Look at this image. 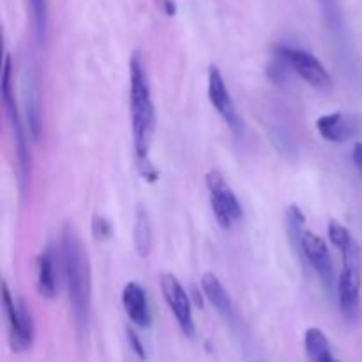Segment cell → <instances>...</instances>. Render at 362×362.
<instances>
[{"label":"cell","mask_w":362,"mask_h":362,"mask_svg":"<svg viewBox=\"0 0 362 362\" xmlns=\"http://www.w3.org/2000/svg\"><path fill=\"white\" fill-rule=\"evenodd\" d=\"M62 265L74 320L80 327H87L90 315V269L87 251L71 225H66L62 232Z\"/></svg>","instance_id":"1"},{"label":"cell","mask_w":362,"mask_h":362,"mask_svg":"<svg viewBox=\"0 0 362 362\" xmlns=\"http://www.w3.org/2000/svg\"><path fill=\"white\" fill-rule=\"evenodd\" d=\"M131 78V120H133V141L138 163L148 161V148L156 126V112L151 98L147 69L140 53H133L129 62Z\"/></svg>","instance_id":"2"},{"label":"cell","mask_w":362,"mask_h":362,"mask_svg":"<svg viewBox=\"0 0 362 362\" xmlns=\"http://www.w3.org/2000/svg\"><path fill=\"white\" fill-rule=\"evenodd\" d=\"M2 304L9 329L11 349L14 352H25L34 341V318L30 308L23 299L14 300L6 283H2Z\"/></svg>","instance_id":"3"},{"label":"cell","mask_w":362,"mask_h":362,"mask_svg":"<svg viewBox=\"0 0 362 362\" xmlns=\"http://www.w3.org/2000/svg\"><path fill=\"white\" fill-rule=\"evenodd\" d=\"M343 271L339 274V306L349 320H356L361 310V250L352 246L343 251Z\"/></svg>","instance_id":"4"},{"label":"cell","mask_w":362,"mask_h":362,"mask_svg":"<svg viewBox=\"0 0 362 362\" xmlns=\"http://www.w3.org/2000/svg\"><path fill=\"white\" fill-rule=\"evenodd\" d=\"M276 57L281 59L288 69L299 74L311 87L318 88V90H329L332 87L331 74L313 53L300 48H292V46H279L276 49Z\"/></svg>","instance_id":"5"},{"label":"cell","mask_w":362,"mask_h":362,"mask_svg":"<svg viewBox=\"0 0 362 362\" xmlns=\"http://www.w3.org/2000/svg\"><path fill=\"white\" fill-rule=\"evenodd\" d=\"M2 99L4 106H6L7 117L11 120V127H13L14 140H16V152H18V165H20L21 180L23 186L27 184L28 177H30V154H28L27 140H25L23 129H21L20 115H18L16 101H14L13 92V59L9 53H6V60H4V74H2Z\"/></svg>","instance_id":"6"},{"label":"cell","mask_w":362,"mask_h":362,"mask_svg":"<svg viewBox=\"0 0 362 362\" xmlns=\"http://www.w3.org/2000/svg\"><path fill=\"white\" fill-rule=\"evenodd\" d=\"M205 184L211 193V205L218 223L221 228H232L237 221L243 219V207L226 182L225 175L218 170H212L205 175Z\"/></svg>","instance_id":"7"},{"label":"cell","mask_w":362,"mask_h":362,"mask_svg":"<svg viewBox=\"0 0 362 362\" xmlns=\"http://www.w3.org/2000/svg\"><path fill=\"white\" fill-rule=\"evenodd\" d=\"M159 285H161V293L165 297V303L172 310L180 331L189 338H194V322H193V310H191L189 296L186 293L184 286L173 276L172 272H163L159 276Z\"/></svg>","instance_id":"8"},{"label":"cell","mask_w":362,"mask_h":362,"mask_svg":"<svg viewBox=\"0 0 362 362\" xmlns=\"http://www.w3.org/2000/svg\"><path fill=\"white\" fill-rule=\"evenodd\" d=\"M300 251L306 257L308 264L318 274L320 281L327 288H332V285H334V267H332V258L325 240L317 233L304 232L303 239H300Z\"/></svg>","instance_id":"9"},{"label":"cell","mask_w":362,"mask_h":362,"mask_svg":"<svg viewBox=\"0 0 362 362\" xmlns=\"http://www.w3.org/2000/svg\"><path fill=\"white\" fill-rule=\"evenodd\" d=\"M207 94L209 101L212 103L216 112L223 117V120H225L232 129H239L240 120L235 112V105H233L232 95H230L228 87H226L225 83V78H223L221 71H219V67L216 66V64H212V66L209 67Z\"/></svg>","instance_id":"10"},{"label":"cell","mask_w":362,"mask_h":362,"mask_svg":"<svg viewBox=\"0 0 362 362\" xmlns=\"http://www.w3.org/2000/svg\"><path fill=\"white\" fill-rule=\"evenodd\" d=\"M122 306L129 320L138 327H148L152 322L147 292L138 283L129 281L122 290Z\"/></svg>","instance_id":"11"},{"label":"cell","mask_w":362,"mask_h":362,"mask_svg":"<svg viewBox=\"0 0 362 362\" xmlns=\"http://www.w3.org/2000/svg\"><path fill=\"white\" fill-rule=\"evenodd\" d=\"M317 131L324 140L331 141V144H339L352 136L354 124L349 115H345L343 112H334L318 117Z\"/></svg>","instance_id":"12"},{"label":"cell","mask_w":362,"mask_h":362,"mask_svg":"<svg viewBox=\"0 0 362 362\" xmlns=\"http://www.w3.org/2000/svg\"><path fill=\"white\" fill-rule=\"evenodd\" d=\"M35 285H37L39 296L45 299H53L57 296V274L55 260L52 251L45 250L39 253L35 260Z\"/></svg>","instance_id":"13"},{"label":"cell","mask_w":362,"mask_h":362,"mask_svg":"<svg viewBox=\"0 0 362 362\" xmlns=\"http://www.w3.org/2000/svg\"><path fill=\"white\" fill-rule=\"evenodd\" d=\"M202 290H204L205 297L209 299V303L216 308L221 315L230 317L232 313V300H230L228 292L225 290L223 283L219 281V278L212 272H205L200 279Z\"/></svg>","instance_id":"14"},{"label":"cell","mask_w":362,"mask_h":362,"mask_svg":"<svg viewBox=\"0 0 362 362\" xmlns=\"http://www.w3.org/2000/svg\"><path fill=\"white\" fill-rule=\"evenodd\" d=\"M304 349L311 362H341L334 357L327 336L317 327H311L304 336Z\"/></svg>","instance_id":"15"},{"label":"cell","mask_w":362,"mask_h":362,"mask_svg":"<svg viewBox=\"0 0 362 362\" xmlns=\"http://www.w3.org/2000/svg\"><path fill=\"white\" fill-rule=\"evenodd\" d=\"M133 239H134L136 253L140 255V257H148L152 247V228H151V221H148V214L144 207H138L136 211Z\"/></svg>","instance_id":"16"},{"label":"cell","mask_w":362,"mask_h":362,"mask_svg":"<svg viewBox=\"0 0 362 362\" xmlns=\"http://www.w3.org/2000/svg\"><path fill=\"white\" fill-rule=\"evenodd\" d=\"M327 233H329V239H331V243L334 244V246L338 247L341 253H343V251L350 250V247L356 246V244H357L356 239L352 237V233L349 232V228H345L341 223L334 221V219L329 223Z\"/></svg>","instance_id":"17"},{"label":"cell","mask_w":362,"mask_h":362,"mask_svg":"<svg viewBox=\"0 0 362 362\" xmlns=\"http://www.w3.org/2000/svg\"><path fill=\"white\" fill-rule=\"evenodd\" d=\"M30 7L32 14H34L37 39L45 42L46 34H48V6H46V0H30Z\"/></svg>","instance_id":"18"},{"label":"cell","mask_w":362,"mask_h":362,"mask_svg":"<svg viewBox=\"0 0 362 362\" xmlns=\"http://www.w3.org/2000/svg\"><path fill=\"white\" fill-rule=\"evenodd\" d=\"M27 117H28V131H30L32 138L37 141L39 134H41V117H39V105H37V95H35V90L28 92Z\"/></svg>","instance_id":"19"},{"label":"cell","mask_w":362,"mask_h":362,"mask_svg":"<svg viewBox=\"0 0 362 362\" xmlns=\"http://www.w3.org/2000/svg\"><path fill=\"white\" fill-rule=\"evenodd\" d=\"M112 223L101 214H95L94 219H92V233L98 240H108L112 237Z\"/></svg>","instance_id":"20"},{"label":"cell","mask_w":362,"mask_h":362,"mask_svg":"<svg viewBox=\"0 0 362 362\" xmlns=\"http://www.w3.org/2000/svg\"><path fill=\"white\" fill-rule=\"evenodd\" d=\"M127 339H129V345H131V349H133V352L136 354L140 359H145L144 343H141L140 336H138L133 329H127Z\"/></svg>","instance_id":"21"},{"label":"cell","mask_w":362,"mask_h":362,"mask_svg":"<svg viewBox=\"0 0 362 362\" xmlns=\"http://www.w3.org/2000/svg\"><path fill=\"white\" fill-rule=\"evenodd\" d=\"M352 161H354V165H356L357 168L362 172V141H357V144L354 145Z\"/></svg>","instance_id":"22"},{"label":"cell","mask_w":362,"mask_h":362,"mask_svg":"<svg viewBox=\"0 0 362 362\" xmlns=\"http://www.w3.org/2000/svg\"><path fill=\"white\" fill-rule=\"evenodd\" d=\"M159 4H161V7L165 9V13L168 14V16H173V14L177 13V7L173 0H159Z\"/></svg>","instance_id":"23"}]
</instances>
